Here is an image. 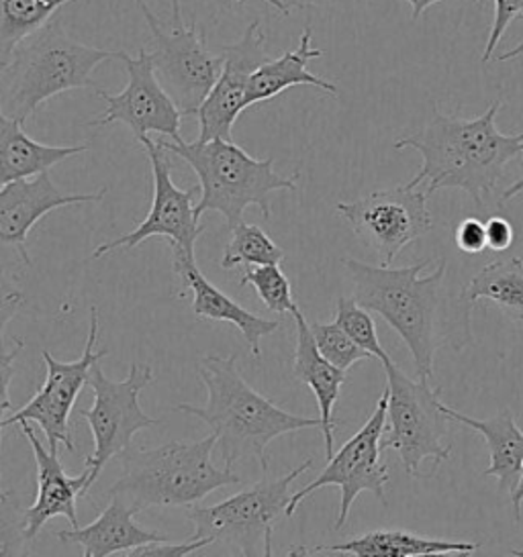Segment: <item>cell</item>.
Returning <instances> with one entry per match:
<instances>
[{
  "instance_id": "cell-1",
  "label": "cell",
  "mask_w": 523,
  "mask_h": 557,
  "mask_svg": "<svg viewBox=\"0 0 523 557\" xmlns=\"http://www.w3.org/2000/svg\"><path fill=\"white\" fill-rule=\"evenodd\" d=\"M342 262L354 284L356 302L380 314L397 331L413 356L417 377L434 376L436 354L450 339V333H462L469 342L473 339L471 311L462 305L450 309L443 295L446 258L425 276L424 270L431 260L405 268L370 265L354 258H343Z\"/></svg>"
},
{
  "instance_id": "cell-2",
  "label": "cell",
  "mask_w": 523,
  "mask_h": 557,
  "mask_svg": "<svg viewBox=\"0 0 523 557\" xmlns=\"http://www.w3.org/2000/svg\"><path fill=\"white\" fill-rule=\"evenodd\" d=\"M501 107L503 100L495 99L474 119L443 115L434 107V115L422 132L394 144L397 151L411 148L424 158L419 172L405 184L411 188L427 184V197L441 188H458L483 209L503 181L507 165L523 156V133L507 135L497 129Z\"/></svg>"
},
{
  "instance_id": "cell-3",
  "label": "cell",
  "mask_w": 523,
  "mask_h": 557,
  "mask_svg": "<svg viewBox=\"0 0 523 557\" xmlns=\"http://www.w3.org/2000/svg\"><path fill=\"white\" fill-rule=\"evenodd\" d=\"M235 360V356H203L196 372L207 388V403L203 407L182 403L177 410L209 425L217 435L223 468L235 470L244 461H258L262 474H266L268 443L294 431L321 429V419L287 412L256 393L240 374Z\"/></svg>"
},
{
  "instance_id": "cell-4",
  "label": "cell",
  "mask_w": 523,
  "mask_h": 557,
  "mask_svg": "<svg viewBox=\"0 0 523 557\" xmlns=\"http://www.w3.org/2000/svg\"><path fill=\"white\" fill-rule=\"evenodd\" d=\"M109 60H119V51L84 46L65 34L58 18H49L0 67V111L25 123L49 99L97 86L93 72Z\"/></svg>"
},
{
  "instance_id": "cell-5",
  "label": "cell",
  "mask_w": 523,
  "mask_h": 557,
  "mask_svg": "<svg viewBox=\"0 0 523 557\" xmlns=\"http://www.w3.org/2000/svg\"><path fill=\"white\" fill-rule=\"evenodd\" d=\"M217 435L198 442H168L156 449H125L121 475L109 488L137 512L149 507H193L217 488L242 484L235 470L217 468L212 449Z\"/></svg>"
},
{
  "instance_id": "cell-6",
  "label": "cell",
  "mask_w": 523,
  "mask_h": 557,
  "mask_svg": "<svg viewBox=\"0 0 523 557\" xmlns=\"http://www.w3.org/2000/svg\"><path fill=\"white\" fill-rule=\"evenodd\" d=\"M172 156L184 160L195 170L200 197L195 205L196 221L205 213L223 214L231 231L244 221L247 207H258L262 219L270 221V198L278 190H296V178H284L275 172V160H256L228 139L211 141H162Z\"/></svg>"
},
{
  "instance_id": "cell-7",
  "label": "cell",
  "mask_w": 523,
  "mask_h": 557,
  "mask_svg": "<svg viewBox=\"0 0 523 557\" xmlns=\"http://www.w3.org/2000/svg\"><path fill=\"white\" fill-rule=\"evenodd\" d=\"M313 468V459L280 478L262 474L258 484L229 496L226 500L205 507L196 503L186 510L195 524L191 541L209 540L229 554L240 556H272V533L293 498L294 480Z\"/></svg>"
},
{
  "instance_id": "cell-8",
  "label": "cell",
  "mask_w": 523,
  "mask_h": 557,
  "mask_svg": "<svg viewBox=\"0 0 523 557\" xmlns=\"http://www.w3.org/2000/svg\"><path fill=\"white\" fill-rule=\"evenodd\" d=\"M382 368L389 388L382 451L392 449L413 478L422 475L425 459H434L431 472H436L441 461L450 459L448 433L452 419L443 410L441 388H431L424 377L411 380L392 361Z\"/></svg>"
},
{
  "instance_id": "cell-9",
  "label": "cell",
  "mask_w": 523,
  "mask_h": 557,
  "mask_svg": "<svg viewBox=\"0 0 523 557\" xmlns=\"http://www.w3.org/2000/svg\"><path fill=\"white\" fill-rule=\"evenodd\" d=\"M154 377V370L146 361H133L127 377L119 382L105 376L100 360L93 363L86 384L95 393V403L90 409L78 412L88 421L95 440V451L84 461V470H88V491L95 486L102 468L130 449L137 431L162 423V419L146 414L139 405V396Z\"/></svg>"
},
{
  "instance_id": "cell-10",
  "label": "cell",
  "mask_w": 523,
  "mask_h": 557,
  "mask_svg": "<svg viewBox=\"0 0 523 557\" xmlns=\"http://www.w3.org/2000/svg\"><path fill=\"white\" fill-rule=\"evenodd\" d=\"M135 4L144 13L149 34L154 37L151 62L158 81L177 102L182 115H196L221 74L223 53L212 55L207 50L203 35L196 32L195 21L188 23L182 15V0H170V27H163L146 0H135Z\"/></svg>"
},
{
  "instance_id": "cell-11",
  "label": "cell",
  "mask_w": 523,
  "mask_h": 557,
  "mask_svg": "<svg viewBox=\"0 0 523 557\" xmlns=\"http://www.w3.org/2000/svg\"><path fill=\"white\" fill-rule=\"evenodd\" d=\"M387 407H389V388H385L370 419L364 423L356 435H352L343 443L340 451H336L327 459L326 470L309 482L305 488L296 491L287 508V517H293L296 508L305 498H309L313 492L326 486H338L342 492L340 512L333 529L340 531L348 517L352 505L356 503L362 492H373L376 498L387 507V486H389V468L380 458L382 454V435L387 426Z\"/></svg>"
},
{
  "instance_id": "cell-12",
  "label": "cell",
  "mask_w": 523,
  "mask_h": 557,
  "mask_svg": "<svg viewBox=\"0 0 523 557\" xmlns=\"http://www.w3.org/2000/svg\"><path fill=\"white\" fill-rule=\"evenodd\" d=\"M427 198L425 188L401 184L352 202H338L336 211L350 223L360 242L375 251L380 265H392L405 247L431 231Z\"/></svg>"
},
{
  "instance_id": "cell-13",
  "label": "cell",
  "mask_w": 523,
  "mask_h": 557,
  "mask_svg": "<svg viewBox=\"0 0 523 557\" xmlns=\"http://www.w3.org/2000/svg\"><path fill=\"white\" fill-rule=\"evenodd\" d=\"M154 176V200L146 221L135 230L114 239L111 244L98 246L90 260H98L114 249H133L142 246L149 237H166L170 246L180 247L186 256L195 258L196 239L205 233V227L195 216V197H200V186L180 190L172 182V160L170 151L158 141L146 137L142 141Z\"/></svg>"
},
{
  "instance_id": "cell-14",
  "label": "cell",
  "mask_w": 523,
  "mask_h": 557,
  "mask_svg": "<svg viewBox=\"0 0 523 557\" xmlns=\"http://www.w3.org/2000/svg\"><path fill=\"white\" fill-rule=\"evenodd\" d=\"M97 339L98 309L90 307L88 339H86L81 358L74 361H60L56 360L48 349H44L41 358L48 368L44 386L37 391V394L25 407H21L15 414H11L4 421V426L19 425L21 421H29L44 431L51 451H58L60 443L68 451H76L72 431H70V414L76 405L82 386L88 380V372H90L93 363L109 356L107 349L95 351Z\"/></svg>"
},
{
  "instance_id": "cell-15",
  "label": "cell",
  "mask_w": 523,
  "mask_h": 557,
  "mask_svg": "<svg viewBox=\"0 0 523 557\" xmlns=\"http://www.w3.org/2000/svg\"><path fill=\"white\" fill-rule=\"evenodd\" d=\"M119 62L125 64L130 83L119 95L97 90L98 97L107 104V111L90 121L88 127L123 123L139 144L149 137V133L170 137V141L182 139V111L158 81L151 53L142 48L137 58H131L127 51H119Z\"/></svg>"
},
{
  "instance_id": "cell-16",
  "label": "cell",
  "mask_w": 523,
  "mask_h": 557,
  "mask_svg": "<svg viewBox=\"0 0 523 557\" xmlns=\"http://www.w3.org/2000/svg\"><path fill=\"white\" fill-rule=\"evenodd\" d=\"M268 60L266 35L260 32V18H256L245 27L244 35L235 44L223 48L221 74L195 115L200 141H233V125L247 109L250 78Z\"/></svg>"
},
{
  "instance_id": "cell-17",
  "label": "cell",
  "mask_w": 523,
  "mask_h": 557,
  "mask_svg": "<svg viewBox=\"0 0 523 557\" xmlns=\"http://www.w3.org/2000/svg\"><path fill=\"white\" fill-rule=\"evenodd\" d=\"M107 188L95 195H68L62 193L49 176V172L37 174L27 181L11 182L0 188V246H13L25 265H32L27 249V237L33 225L46 214L70 207L102 202Z\"/></svg>"
},
{
  "instance_id": "cell-18",
  "label": "cell",
  "mask_w": 523,
  "mask_h": 557,
  "mask_svg": "<svg viewBox=\"0 0 523 557\" xmlns=\"http://www.w3.org/2000/svg\"><path fill=\"white\" fill-rule=\"evenodd\" d=\"M21 433L29 442L37 463V498L32 507L27 508V533L35 540V535L44 529L53 517H65L72 527H78L76 515V500L88 492V470L82 474H65L64 466L58 458V451L46 449L44 443L35 435L29 421H21Z\"/></svg>"
},
{
  "instance_id": "cell-19",
  "label": "cell",
  "mask_w": 523,
  "mask_h": 557,
  "mask_svg": "<svg viewBox=\"0 0 523 557\" xmlns=\"http://www.w3.org/2000/svg\"><path fill=\"white\" fill-rule=\"evenodd\" d=\"M172 265L174 272L179 274L184 288L193 295V312L198 319H209V321H223L242 333L245 344L250 347L252 358H260L262 337L277 333L280 327V321H270L258 317L252 311L238 305L233 298H229L226 293H221L215 284L203 276L198 270L195 258L186 256L180 247L172 246Z\"/></svg>"
},
{
  "instance_id": "cell-20",
  "label": "cell",
  "mask_w": 523,
  "mask_h": 557,
  "mask_svg": "<svg viewBox=\"0 0 523 557\" xmlns=\"http://www.w3.org/2000/svg\"><path fill=\"white\" fill-rule=\"evenodd\" d=\"M481 543L462 540H441L417 535L405 529H376L362 535L348 537L333 545L296 547L289 556H315V554H343L356 557H424V556H473Z\"/></svg>"
},
{
  "instance_id": "cell-21",
  "label": "cell",
  "mask_w": 523,
  "mask_h": 557,
  "mask_svg": "<svg viewBox=\"0 0 523 557\" xmlns=\"http://www.w3.org/2000/svg\"><path fill=\"white\" fill-rule=\"evenodd\" d=\"M137 510L119 496H109V505L97 521L86 527H72L56 531V537L64 543H78L82 557H105L130 554L131 549L151 541L168 540L162 533L146 531L135 523Z\"/></svg>"
},
{
  "instance_id": "cell-22",
  "label": "cell",
  "mask_w": 523,
  "mask_h": 557,
  "mask_svg": "<svg viewBox=\"0 0 523 557\" xmlns=\"http://www.w3.org/2000/svg\"><path fill=\"white\" fill-rule=\"evenodd\" d=\"M296 323V347H294V377L309 386L319 405V419H321V433L326 440L327 459L333 456V407L340 400V391L345 382V370H340L331 361H327L313 339L309 323L301 309L293 312Z\"/></svg>"
},
{
  "instance_id": "cell-23",
  "label": "cell",
  "mask_w": 523,
  "mask_h": 557,
  "mask_svg": "<svg viewBox=\"0 0 523 557\" xmlns=\"http://www.w3.org/2000/svg\"><path fill=\"white\" fill-rule=\"evenodd\" d=\"M313 27H305L301 34L299 46L291 51H284L280 58L264 62L250 78L247 86V107L258 104L264 100H272L280 92L293 86H315L331 97L340 95L338 84L329 83L321 76H315L309 70L311 60L324 55V50L311 46Z\"/></svg>"
},
{
  "instance_id": "cell-24",
  "label": "cell",
  "mask_w": 523,
  "mask_h": 557,
  "mask_svg": "<svg viewBox=\"0 0 523 557\" xmlns=\"http://www.w3.org/2000/svg\"><path fill=\"white\" fill-rule=\"evenodd\" d=\"M88 148V144L44 146L25 133L21 121L0 111V188L4 184L27 181L49 172V168L62 164L68 158L78 156Z\"/></svg>"
},
{
  "instance_id": "cell-25",
  "label": "cell",
  "mask_w": 523,
  "mask_h": 557,
  "mask_svg": "<svg viewBox=\"0 0 523 557\" xmlns=\"http://www.w3.org/2000/svg\"><path fill=\"white\" fill-rule=\"evenodd\" d=\"M443 410L452 421L471 426L485 437L490 456V466L485 470V475L497 478L499 491L507 494L515 491L522 472L523 431L515 423L513 412L503 409L490 419H473L446 405Z\"/></svg>"
},
{
  "instance_id": "cell-26",
  "label": "cell",
  "mask_w": 523,
  "mask_h": 557,
  "mask_svg": "<svg viewBox=\"0 0 523 557\" xmlns=\"http://www.w3.org/2000/svg\"><path fill=\"white\" fill-rule=\"evenodd\" d=\"M483 298L495 302L509 319L523 321L522 258H509L485 265L462 290L460 302L464 309L473 311L474 305Z\"/></svg>"
},
{
  "instance_id": "cell-27",
  "label": "cell",
  "mask_w": 523,
  "mask_h": 557,
  "mask_svg": "<svg viewBox=\"0 0 523 557\" xmlns=\"http://www.w3.org/2000/svg\"><path fill=\"white\" fill-rule=\"evenodd\" d=\"M70 0H0V67Z\"/></svg>"
},
{
  "instance_id": "cell-28",
  "label": "cell",
  "mask_w": 523,
  "mask_h": 557,
  "mask_svg": "<svg viewBox=\"0 0 523 557\" xmlns=\"http://www.w3.org/2000/svg\"><path fill=\"white\" fill-rule=\"evenodd\" d=\"M287 258L282 247H278L266 231L258 225H250L242 221L238 227L231 230V239L223 251L221 268L233 270L238 265H266V263H280Z\"/></svg>"
},
{
  "instance_id": "cell-29",
  "label": "cell",
  "mask_w": 523,
  "mask_h": 557,
  "mask_svg": "<svg viewBox=\"0 0 523 557\" xmlns=\"http://www.w3.org/2000/svg\"><path fill=\"white\" fill-rule=\"evenodd\" d=\"M240 286H252L260 296L262 302L278 314H293L299 309V305L294 302L291 282L280 270V263L245 265Z\"/></svg>"
},
{
  "instance_id": "cell-30",
  "label": "cell",
  "mask_w": 523,
  "mask_h": 557,
  "mask_svg": "<svg viewBox=\"0 0 523 557\" xmlns=\"http://www.w3.org/2000/svg\"><path fill=\"white\" fill-rule=\"evenodd\" d=\"M340 327L356 342V344L368 351L373 358L380 360L382 366L391 363L389 354L382 349V345L378 342V333H376L375 319L368 309H364L362 305L356 302L354 296H340L336 302V321Z\"/></svg>"
},
{
  "instance_id": "cell-31",
  "label": "cell",
  "mask_w": 523,
  "mask_h": 557,
  "mask_svg": "<svg viewBox=\"0 0 523 557\" xmlns=\"http://www.w3.org/2000/svg\"><path fill=\"white\" fill-rule=\"evenodd\" d=\"M32 541L27 533V508L21 507L13 492L0 494V557L29 556Z\"/></svg>"
},
{
  "instance_id": "cell-32",
  "label": "cell",
  "mask_w": 523,
  "mask_h": 557,
  "mask_svg": "<svg viewBox=\"0 0 523 557\" xmlns=\"http://www.w3.org/2000/svg\"><path fill=\"white\" fill-rule=\"evenodd\" d=\"M309 327L319 354L340 370L348 372L358 361L373 360L338 323H309Z\"/></svg>"
},
{
  "instance_id": "cell-33",
  "label": "cell",
  "mask_w": 523,
  "mask_h": 557,
  "mask_svg": "<svg viewBox=\"0 0 523 557\" xmlns=\"http://www.w3.org/2000/svg\"><path fill=\"white\" fill-rule=\"evenodd\" d=\"M25 349V342L23 339H15V347L7 349L0 347V459H2V431H4V414L7 410L13 409L11 398H9V388L11 382L15 377V361L21 351ZM4 486H2V466H0V494H4Z\"/></svg>"
},
{
  "instance_id": "cell-34",
  "label": "cell",
  "mask_w": 523,
  "mask_h": 557,
  "mask_svg": "<svg viewBox=\"0 0 523 557\" xmlns=\"http://www.w3.org/2000/svg\"><path fill=\"white\" fill-rule=\"evenodd\" d=\"M492 27H490L489 39L485 46V53H483V62L487 64L492 60V53L497 50V46L501 44L503 35H506L507 27L513 23V18L522 17L523 15V0H492Z\"/></svg>"
},
{
  "instance_id": "cell-35",
  "label": "cell",
  "mask_w": 523,
  "mask_h": 557,
  "mask_svg": "<svg viewBox=\"0 0 523 557\" xmlns=\"http://www.w3.org/2000/svg\"><path fill=\"white\" fill-rule=\"evenodd\" d=\"M207 547H211L209 540H186L182 543H170L168 540L151 541L131 549L127 557H184L205 552Z\"/></svg>"
},
{
  "instance_id": "cell-36",
  "label": "cell",
  "mask_w": 523,
  "mask_h": 557,
  "mask_svg": "<svg viewBox=\"0 0 523 557\" xmlns=\"http://www.w3.org/2000/svg\"><path fill=\"white\" fill-rule=\"evenodd\" d=\"M25 305V296L16 288L15 282L7 276L0 263V347H4V329Z\"/></svg>"
},
{
  "instance_id": "cell-37",
  "label": "cell",
  "mask_w": 523,
  "mask_h": 557,
  "mask_svg": "<svg viewBox=\"0 0 523 557\" xmlns=\"http://www.w3.org/2000/svg\"><path fill=\"white\" fill-rule=\"evenodd\" d=\"M454 242L458 249L469 256L483 253L487 249V225L476 216H469L458 223L454 230Z\"/></svg>"
},
{
  "instance_id": "cell-38",
  "label": "cell",
  "mask_w": 523,
  "mask_h": 557,
  "mask_svg": "<svg viewBox=\"0 0 523 557\" xmlns=\"http://www.w3.org/2000/svg\"><path fill=\"white\" fill-rule=\"evenodd\" d=\"M487 225V249L506 251L513 244V225L506 216H490Z\"/></svg>"
},
{
  "instance_id": "cell-39",
  "label": "cell",
  "mask_w": 523,
  "mask_h": 557,
  "mask_svg": "<svg viewBox=\"0 0 523 557\" xmlns=\"http://www.w3.org/2000/svg\"><path fill=\"white\" fill-rule=\"evenodd\" d=\"M409 7H411V17L419 18L424 15L425 11L429 9V7H434V4H440L443 0H405ZM476 4H481V7H485V0H474Z\"/></svg>"
},
{
  "instance_id": "cell-40",
  "label": "cell",
  "mask_w": 523,
  "mask_h": 557,
  "mask_svg": "<svg viewBox=\"0 0 523 557\" xmlns=\"http://www.w3.org/2000/svg\"><path fill=\"white\" fill-rule=\"evenodd\" d=\"M511 496V507H513V517H515V523L522 521V507H523V463L522 472H520V482L515 486V491L509 494Z\"/></svg>"
},
{
  "instance_id": "cell-41",
  "label": "cell",
  "mask_w": 523,
  "mask_h": 557,
  "mask_svg": "<svg viewBox=\"0 0 523 557\" xmlns=\"http://www.w3.org/2000/svg\"><path fill=\"white\" fill-rule=\"evenodd\" d=\"M523 58V39L513 48V50L506 51L501 55H492V60L497 62H511V60H522Z\"/></svg>"
},
{
  "instance_id": "cell-42",
  "label": "cell",
  "mask_w": 523,
  "mask_h": 557,
  "mask_svg": "<svg viewBox=\"0 0 523 557\" xmlns=\"http://www.w3.org/2000/svg\"><path fill=\"white\" fill-rule=\"evenodd\" d=\"M523 193V176L518 182H513V186H509L507 188L506 193H503V197H501V205H506V202H509L511 198L520 197Z\"/></svg>"
},
{
  "instance_id": "cell-43",
  "label": "cell",
  "mask_w": 523,
  "mask_h": 557,
  "mask_svg": "<svg viewBox=\"0 0 523 557\" xmlns=\"http://www.w3.org/2000/svg\"><path fill=\"white\" fill-rule=\"evenodd\" d=\"M266 4H270L280 15H291V7L287 0H264Z\"/></svg>"
}]
</instances>
